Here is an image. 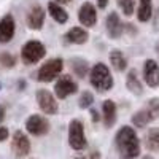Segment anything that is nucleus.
<instances>
[{
    "instance_id": "obj_1",
    "label": "nucleus",
    "mask_w": 159,
    "mask_h": 159,
    "mask_svg": "<svg viewBox=\"0 0 159 159\" xmlns=\"http://www.w3.org/2000/svg\"><path fill=\"white\" fill-rule=\"evenodd\" d=\"M115 142L121 159H135L140 154V140L134 127L123 126L116 132Z\"/></svg>"
},
{
    "instance_id": "obj_2",
    "label": "nucleus",
    "mask_w": 159,
    "mask_h": 159,
    "mask_svg": "<svg viewBox=\"0 0 159 159\" xmlns=\"http://www.w3.org/2000/svg\"><path fill=\"white\" fill-rule=\"evenodd\" d=\"M89 81H91L92 86H94L97 91H100V92L110 91V89L113 88V84H115L113 76H111V73H110V69H108L103 62L96 64L94 67L91 69Z\"/></svg>"
},
{
    "instance_id": "obj_3",
    "label": "nucleus",
    "mask_w": 159,
    "mask_h": 159,
    "mask_svg": "<svg viewBox=\"0 0 159 159\" xmlns=\"http://www.w3.org/2000/svg\"><path fill=\"white\" fill-rule=\"evenodd\" d=\"M45 56H46V48L38 40H29L21 48V59L27 65H34V64L40 62Z\"/></svg>"
},
{
    "instance_id": "obj_4",
    "label": "nucleus",
    "mask_w": 159,
    "mask_h": 159,
    "mask_svg": "<svg viewBox=\"0 0 159 159\" xmlns=\"http://www.w3.org/2000/svg\"><path fill=\"white\" fill-rule=\"evenodd\" d=\"M64 70V61L61 57H52L48 59L37 72V80L40 83H51L61 75Z\"/></svg>"
},
{
    "instance_id": "obj_5",
    "label": "nucleus",
    "mask_w": 159,
    "mask_h": 159,
    "mask_svg": "<svg viewBox=\"0 0 159 159\" xmlns=\"http://www.w3.org/2000/svg\"><path fill=\"white\" fill-rule=\"evenodd\" d=\"M69 145L75 151H83L88 147L84 135V126L80 119H72L69 124Z\"/></svg>"
},
{
    "instance_id": "obj_6",
    "label": "nucleus",
    "mask_w": 159,
    "mask_h": 159,
    "mask_svg": "<svg viewBox=\"0 0 159 159\" xmlns=\"http://www.w3.org/2000/svg\"><path fill=\"white\" fill-rule=\"evenodd\" d=\"M35 97H37V103L40 110L45 115H57L59 103H57V97L52 92H49L48 89H38Z\"/></svg>"
},
{
    "instance_id": "obj_7",
    "label": "nucleus",
    "mask_w": 159,
    "mask_h": 159,
    "mask_svg": "<svg viewBox=\"0 0 159 159\" xmlns=\"http://www.w3.org/2000/svg\"><path fill=\"white\" fill-rule=\"evenodd\" d=\"M49 129H51V124L48 121V118H45L42 115H30L25 119V130H27L30 135L43 137L49 132Z\"/></svg>"
},
{
    "instance_id": "obj_8",
    "label": "nucleus",
    "mask_w": 159,
    "mask_h": 159,
    "mask_svg": "<svg viewBox=\"0 0 159 159\" xmlns=\"http://www.w3.org/2000/svg\"><path fill=\"white\" fill-rule=\"evenodd\" d=\"M76 91H78V83L70 75H62L56 81V84H54V96L57 99H61V100L67 99L72 94H75Z\"/></svg>"
},
{
    "instance_id": "obj_9",
    "label": "nucleus",
    "mask_w": 159,
    "mask_h": 159,
    "mask_svg": "<svg viewBox=\"0 0 159 159\" xmlns=\"http://www.w3.org/2000/svg\"><path fill=\"white\" fill-rule=\"evenodd\" d=\"M11 150L18 157L27 156L30 153V140L22 130H16L11 139Z\"/></svg>"
},
{
    "instance_id": "obj_10",
    "label": "nucleus",
    "mask_w": 159,
    "mask_h": 159,
    "mask_svg": "<svg viewBox=\"0 0 159 159\" xmlns=\"http://www.w3.org/2000/svg\"><path fill=\"white\" fill-rule=\"evenodd\" d=\"M78 21L84 27H94L97 24V8L91 2H84L78 10Z\"/></svg>"
},
{
    "instance_id": "obj_11",
    "label": "nucleus",
    "mask_w": 159,
    "mask_h": 159,
    "mask_svg": "<svg viewBox=\"0 0 159 159\" xmlns=\"http://www.w3.org/2000/svg\"><path fill=\"white\" fill-rule=\"evenodd\" d=\"M16 34V21L15 16L11 13H7V15L0 19V43H8L13 40Z\"/></svg>"
},
{
    "instance_id": "obj_12",
    "label": "nucleus",
    "mask_w": 159,
    "mask_h": 159,
    "mask_svg": "<svg viewBox=\"0 0 159 159\" xmlns=\"http://www.w3.org/2000/svg\"><path fill=\"white\" fill-rule=\"evenodd\" d=\"M105 29H107L108 37L113 38V40H118L119 37L123 35L124 24L121 22V18H119V15L116 11H111L110 15L107 16V19H105Z\"/></svg>"
},
{
    "instance_id": "obj_13",
    "label": "nucleus",
    "mask_w": 159,
    "mask_h": 159,
    "mask_svg": "<svg viewBox=\"0 0 159 159\" xmlns=\"http://www.w3.org/2000/svg\"><path fill=\"white\" fill-rule=\"evenodd\" d=\"M143 78L150 88L159 86V64L154 59H147L143 64Z\"/></svg>"
},
{
    "instance_id": "obj_14",
    "label": "nucleus",
    "mask_w": 159,
    "mask_h": 159,
    "mask_svg": "<svg viewBox=\"0 0 159 159\" xmlns=\"http://www.w3.org/2000/svg\"><path fill=\"white\" fill-rule=\"evenodd\" d=\"M45 19H46V11L43 10V7L35 5L30 8L29 15H27V25L32 30H42L45 25Z\"/></svg>"
},
{
    "instance_id": "obj_15",
    "label": "nucleus",
    "mask_w": 159,
    "mask_h": 159,
    "mask_svg": "<svg viewBox=\"0 0 159 159\" xmlns=\"http://www.w3.org/2000/svg\"><path fill=\"white\" fill-rule=\"evenodd\" d=\"M102 118H103V124L105 127H113L116 123V118H118V108H116V103L113 100H105L102 105Z\"/></svg>"
},
{
    "instance_id": "obj_16",
    "label": "nucleus",
    "mask_w": 159,
    "mask_h": 159,
    "mask_svg": "<svg viewBox=\"0 0 159 159\" xmlns=\"http://www.w3.org/2000/svg\"><path fill=\"white\" fill-rule=\"evenodd\" d=\"M65 40H67L69 43H73V45H84L89 40V34H88L86 29L80 27V25H75V27L67 30Z\"/></svg>"
},
{
    "instance_id": "obj_17",
    "label": "nucleus",
    "mask_w": 159,
    "mask_h": 159,
    "mask_svg": "<svg viewBox=\"0 0 159 159\" xmlns=\"http://www.w3.org/2000/svg\"><path fill=\"white\" fill-rule=\"evenodd\" d=\"M48 13H49V16L54 19L57 24H65L69 21V13L65 11V8L62 5L56 3L54 0L48 3Z\"/></svg>"
},
{
    "instance_id": "obj_18",
    "label": "nucleus",
    "mask_w": 159,
    "mask_h": 159,
    "mask_svg": "<svg viewBox=\"0 0 159 159\" xmlns=\"http://www.w3.org/2000/svg\"><path fill=\"white\" fill-rule=\"evenodd\" d=\"M126 86L127 89L132 92V94H135V96H140L142 92H143V86L140 83V80H139V75H137V70H129L127 72V76H126Z\"/></svg>"
},
{
    "instance_id": "obj_19",
    "label": "nucleus",
    "mask_w": 159,
    "mask_h": 159,
    "mask_svg": "<svg viewBox=\"0 0 159 159\" xmlns=\"http://www.w3.org/2000/svg\"><path fill=\"white\" fill-rule=\"evenodd\" d=\"M108 59H110L111 67H113L116 72H124V70L127 69V59H126V56H124L119 49H113V51H110Z\"/></svg>"
},
{
    "instance_id": "obj_20",
    "label": "nucleus",
    "mask_w": 159,
    "mask_h": 159,
    "mask_svg": "<svg viewBox=\"0 0 159 159\" xmlns=\"http://www.w3.org/2000/svg\"><path fill=\"white\" fill-rule=\"evenodd\" d=\"M153 15V3L151 0H139V8H137V19L140 22H147L151 19Z\"/></svg>"
},
{
    "instance_id": "obj_21",
    "label": "nucleus",
    "mask_w": 159,
    "mask_h": 159,
    "mask_svg": "<svg viewBox=\"0 0 159 159\" xmlns=\"http://www.w3.org/2000/svg\"><path fill=\"white\" fill-rule=\"evenodd\" d=\"M151 121L153 119H151L150 113L145 108H142V110H139V111H135L134 115H132V124H134L135 127H145V126H148Z\"/></svg>"
},
{
    "instance_id": "obj_22",
    "label": "nucleus",
    "mask_w": 159,
    "mask_h": 159,
    "mask_svg": "<svg viewBox=\"0 0 159 159\" xmlns=\"http://www.w3.org/2000/svg\"><path fill=\"white\" fill-rule=\"evenodd\" d=\"M72 70L76 76L80 78H84L88 70H89V65H88V61L81 59V57H73L72 59Z\"/></svg>"
},
{
    "instance_id": "obj_23",
    "label": "nucleus",
    "mask_w": 159,
    "mask_h": 159,
    "mask_svg": "<svg viewBox=\"0 0 159 159\" xmlns=\"http://www.w3.org/2000/svg\"><path fill=\"white\" fill-rule=\"evenodd\" d=\"M147 148L150 151L159 153V129H150L147 134Z\"/></svg>"
},
{
    "instance_id": "obj_24",
    "label": "nucleus",
    "mask_w": 159,
    "mask_h": 159,
    "mask_svg": "<svg viewBox=\"0 0 159 159\" xmlns=\"http://www.w3.org/2000/svg\"><path fill=\"white\" fill-rule=\"evenodd\" d=\"M116 3L124 13V16H132L134 15V10H135V0H116Z\"/></svg>"
},
{
    "instance_id": "obj_25",
    "label": "nucleus",
    "mask_w": 159,
    "mask_h": 159,
    "mask_svg": "<svg viewBox=\"0 0 159 159\" xmlns=\"http://www.w3.org/2000/svg\"><path fill=\"white\" fill-rule=\"evenodd\" d=\"M145 110H147L151 116V119H156L159 118V97H154V99H150L147 107H145Z\"/></svg>"
},
{
    "instance_id": "obj_26",
    "label": "nucleus",
    "mask_w": 159,
    "mask_h": 159,
    "mask_svg": "<svg viewBox=\"0 0 159 159\" xmlns=\"http://www.w3.org/2000/svg\"><path fill=\"white\" fill-rule=\"evenodd\" d=\"M92 102H94V96H92V92L91 91H84L83 94L80 96L78 105H80V108L86 110V108H89L91 105H92Z\"/></svg>"
},
{
    "instance_id": "obj_27",
    "label": "nucleus",
    "mask_w": 159,
    "mask_h": 159,
    "mask_svg": "<svg viewBox=\"0 0 159 159\" xmlns=\"http://www.w3.org/2000/svg\"><path fill=\"white\" fill-rule=\"evenodd\" d=\"M0 64L5 69H13L16 65V57L10 52H0Z\"/></svg>"
},
{
    "instance_id": "obj_28",
    "label": "nucleus",
    "mask_w": 159,
    "mask_h": 159,
    "mask_svg": "<svg viewBox=\"0 0 159 159\" xmlns=\"http://www.w3.org/2000/svg\"><path fill=\"white\" fill-rule=\"evenodd\" d=\"M8 135H10L8 129H7V127H2V126H0V142H5V140L8 139Z\"/></svg>"
},
{
    "instance_id": "obj_29",
    "label": "nucleus",
    "mask_w": 159,
    "mask_h": 159,
    "mask_svg": "<svg viewBox=\"0 0 159 159\" xmlns=\"http://www.w3.org/2000/svg\"><path fill=\"white\" fill-rule=\"evenodd\" d=\"M91 118H92V121H94V123H97L99 119H100V116H99V111L92 108V110H91Z\"/></svg>"
},
{
    "instance_id": "obj_30",
    "label": "nucleus",
    "mask_w": 159,
    "mask_h": 159,
    "mask_svg": "<svg viewBox=\"0 0 159 159\" xmlns=\"http://www.w3.org/2000/svg\"><path fill=\"white\" fill-rule=\"evenodd\" d=\"M107 5H108V0H97V8L99 10L107 8Z\"/></svg>"
},
{
    "instance_id": "obj_31",
    "label": "nucleus",
    "mask_w": 159,
    "mask_h": 159,
    "mask_svg": "<svg viewBox=\"0 0 159 159\" xmlns=\"http://www.w3.org/2000/svg\"><path fill=\"white\" fill-rule=\"evenodd\" d=\"M3 119H5V107L0 103V124L3 123Z\"/></svg>"
},
{
    "instance_id": "obj_32",
    "label": "nucleus",
    "mask_w": 159,
    "mask_h": 159,
    "mask_svg": "<svg viewBox=\"0 0 159 159\" xmlns=\"http://www.w3.org/2000/svg\"><path fill=\"white\" fill-rule=\"evenodd\" d=\"M91 159H100V153L99 151H92L91 153Z\"/></svg>"
},
{
    "instance_id": "obj_33",
    "label": "nucleus",
    "mask_w": 159,
    "mask_h": 159,
    "mask_svg": "<svg viewBox=\"0 0 159 159\" xmlns=\"http://www.w3.org/2000/svg\"><path fill=\"white\" fill-rule=\"evenodd\" d=\"M70 0H56V3H59V5H64V3H69Z\"/></svg>"
},
{
    "instance_id": "obj_34",
    "label": "nucleus",
    "mask_w": 159,
    "mask_h": 159,
    "mask_svg": "<svg viewBox=\"0 0 159 159\" xmlns=\"http://www.w3.org/2000/svg\"><path fill=\"white\" fill-rule=\"evenodd\" d=\"M142 159H153V156H150V154H148V156H143Z\"/></svg>"
},
{
    "instance_id": "obj_35",
    "label": "nucleus",
    "mask_w": 159,
    "mask_h": 159,
    "mask_svg": "<svg viewBox=\"0 0 159 159\" xmlns=\"http://www.w3.org/2000/svg\"><path fill=\"white\" fill-rule=\"evenodd\" d=\"M78 159H86V157H78Z\"/></svg>"
},
{
    "instance_id": "obj_36",
    "label": "nucleus",
    "mask_w": 159,
    "mask_h": 159,
    "mask_svg": "<svg viewBox=\"0 0 159 159\" xmlns=\"http://www.w3.org/2000/svg\"><path fill=\"white\" fill-rule=\"evenodd\" d=\"M0 88H2V83H0Z\"/></svg>"
}]
</instances>
